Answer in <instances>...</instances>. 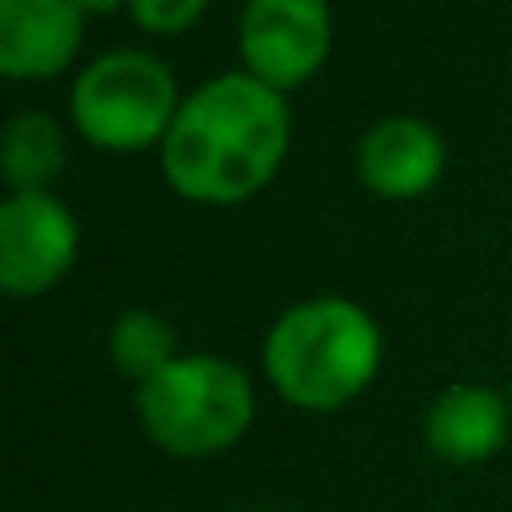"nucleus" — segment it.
<instances>
[{"instance_id":"4","label":"nucleus","mask_w":512,"mask_h":512,"mask_svg":"<svg viewBox=\"0 0 512 512\" xmlns=\"http://www.w3.org/2000/svg\"><path fill=\"white\" fill-rule=\"evenodd\" d=\"M176 72L149 50L117 45L104 50L72 81V126L90 149L144 153L162 149L171 122L180 113Z\"/></svg>"},{"instance_id":"12","label":"nucleus","mask_w":512,"mask_h":512,"mask_svg":"<svg viewBox=\"0 0 512 512\" xmlns=\"http://www.w3.org/2000/svg\"><path fill=\"white\" fill-rule=\"evenodd\" d=\"M212 0H126L135 27H144L149 36H180L207 14Z\"/></svg>"},{"instance_id":"14","label":"nucleus","mask_w":512,"mask_h":512,"mask_svg":"<svg viewBox=\"0 0 512 512\" xmlns=\"http://www.w3.org/2000/svg\"><path fill=\"white\" fill-rule=\"evenodd\" d=\"M508 400H512V382H508Z\"/></svg>"},{"instance_id":"6","label":"nucleus","mask_w":512,"mask_h":512,"mask_svg":"<svg viewBox=\"0 0 512 512\" xmlns=\"http://www.w3.org/2000/svg\"><path fill=\"white\" fill-rule=\"evenodd\" d=\"M81 252V225L54 189L9 194L0 203V288L9 297H45L68 279Z\"/></svg>"},{"instance_id":"8","label":"nucleus","mask_w":512,"mask_h":512,"mask_svg":"<svg viewBox=\"0 0 512 512\" xmlns=\"http://www.w3.org/2000/svg\"><path fill=\"white\" fill-rule=\"evenodd\" d=\"M86 14L72 0H0V72L9 81H50L77 63Z\"/></svg>"},{"instance_id":"7","label":"nucleus","mask_w":512,"mask_h":512,"mask_svg":"<svg viewBox=\"0 0 512 512\" xmlns=\"http://www.w3.org/2000/svg\"><path fill=\"white\" fill-rule=\"evenodd\" d=\"M445 140L432 122L409 113L378 117L355 144V171H360L364 189L391 203H409L436 189L445 176Z\"/></svg>"},{"instance_id":"2","label":"nucleus","mask_w":512,"mask_h":512,"mask_svg":"<svg viewBox=\"0 0 512 512\" xmlns=\"http://www.w3.org/2000/svg\"><path fill=\"white\" fill-rule=\"evenodd\" d=\"M261 369L283 405L333 414L382 373V328L351 297H306L270 324Z\"/></svg>"},{"instance_id":"9","label":"nucleus","mask_w":512,"mask_h":512,"mask_svg":"<svg viewBox=\"0 0 512 512\" xmlns=\"http://www.w3.org/2000/svg\"><path fill=\"white\" fill-rule=\"evenodd\" d=\"M512 436V400L481 382H454L427 405L423 441L450 468H481Z\"/></svg>"},{"instance_id":"10","label":"nucleus","mask_w":512,"mask_h":512,"mask_svg":"<svg viewBox=\"0 0 512 512\" xmlns=\"http://www.w3.org/2000/svg\"><path fill=\"white\" fill-rule=\"evenodd\" d=\"M63 162H68V135L50 113H23L9 117L5 140H0V167H5L9 194H41L59 180Z\"/></svg>"},{"instance_id":"5","label":"nucleus","mask_w":512,"mask_h":512,"mask_svg":"<svg viewBox=\"0 0 512 512\" xmlns=\"http://www.w3.org/2000/svg\"><path fill=\"white\" fill-rule=\"evenodd\" d=\"M239 63L270 90L306 86L333 54V5L328 0H243L239 9Z\"/></svg>"},{"instance_id":"13","label":"nucleus","mask_w":512,"mask_h":512,"mask_svg":"<svg viewBox=\"0 0 512 512\" xmlns=\"http://www.w3.org/2000/svg\"><path fill=\"white\" fill-rule=\"evenodd\" d=\"M72 5H77L86 18H104V14H117V9H126V0H72Z\"/></svg>"},{"instance_id":"3","label":"nucleus","mask_w":512,"mask_h":512,"mask_svg":"<svg viewBox=\"0 0 512 512\" xmlns=\"http://www.w3.org/2000/svg\"><path fill=\"white\" fill-rule=\"evenodd\" d=\"M135 418L171 459H216L252 432L256 387L243 364L212 351H185L153 382L135 387Z\"/></svg>"},{"instance_id":"1","label":"nucleus","mask_w":512,"mask_h":512,"mask_svg":"<svg viewBox=\"0 0 512 512\" xmlns=\"http://www.w3.org/2000/svg\"><path fill=\"white\" fill-rule=\"evenodd\" d=\"M292 149L288 95L248 72L207 77L180 99L167 140L158 149L162 180L185 203L234 207L261 194L279 176Z\"/></svg>"},{"instance_id":"11","label":"nucleus","mask_w":512,"mask_h":512,"mask_svg":"<svg viewBox=\"0 0 512 512\" xmlns=\"http://www.w3.org/2000/svg\"><path fill=\"white\" fill-rule=\"evenodd\" d=\"M180 342L176 328L158 315V310H122L108 328V360L117 364L122 378H131L135 387L153 382L167 364L180 360Z\"/></svg>"}]
</instances>
